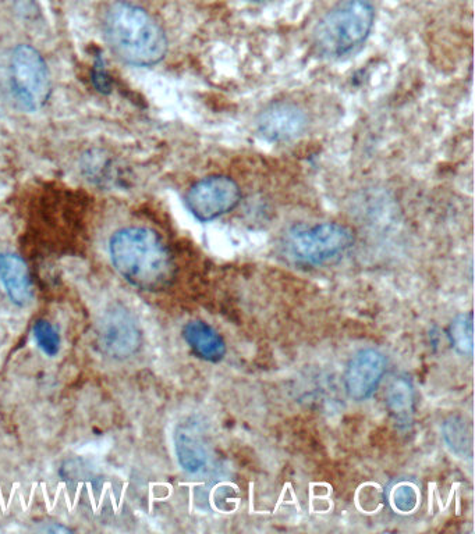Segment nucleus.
<instances>
[{"mask_svg":"<svg viewBox=\"0 0 475 534\" xmlns=\"http://www.w3.org/2000/svg\"><path fill=\"white\" fill-rule=\"evenodd\" d=\"M109 252L116 270L140 290H163L175 277L172 254L154 230L127 227L116 231Z\"/></svg>","mask_w":475,"mask_h":534,"instance_id":"1","label":"nucleus"},{"mask_svg":"<svg viewBox=\"0 0 475 534\" xmlns=\"http://www.w3.org/2000/svg\"><path fill=\"white\" fill-rule=\"evenodd\" d=\"M104 28L113 52L131 66H155L168 53L165 31L143 7L112 3L106 10Z\"/></svg>","mask_w":475,"mask_h":534,"instance_id":"2","label":"nucleus"},{"mask_svg":"<svg viewBox=\"0 0 475 534\" xmlns=\"http://www.w3.org/2000/svg\"><path fill=\"white\" fill-rule=\"evenodd\" d=\"M374 23L375 9L370 0H345L315 26V51L332 59L350 55L367 41Z\"/></svg>","mask_w":475,"mask_h":534,"instance_id":"3","label":"nucleus"},{"mask_svg":"<svg viewBox=\"0 0 475 534\" xmlns=\"http://www.w3.org/2000/svg\"><path fill=\"white\" fill-rule=\"evenodd\" d=\"M354 244L349 227L339 223H318L314 226L293 227L286 234V255L303 266H322L339 259Z\"/></svg>","mask_w":475,"mask_h":534,"instance_id":"4","label":"nucleus"},{"mask_svg":"<svg viewBox=\"0 0 475 534\" xmlns=\"http://www.w3.org/2000/svg\"><path fill=\"white\" fill-rule=\"evenodd\" d=\"M10 80L17 102L28 112L44 108L51 98L48 66L40 52L30 45L14 48L10 58Z\"/></svg>","mask_w":475,"mask_h":534,"instance_id":"5","label":"nucleus"},{"mask_svg":"<svg viewBox=\"0 0 475 534\" xmlns=\"http://www.w3.org/2000/svg\"><path fill=\"white\" fill-rule=\"evenodd\" d=\"M241 201L239 184L233 178L215 174L201 178L187 191L186 205L202 223L212 222L232 212Z\"/></svg>","mask_w":475,"mask_h":534,"instance_id":"6","label":"nucleus"},{"mask_svg":"<svg viewBox=\"0 0 475 534\" xmlns=\"http://www.w3.org/2000/svg\"><path fill=\"white\" fill-rule=\"evenodd\" d=\"M386 373L384 354L367 348L354 355L345 372L346 393L354 401L370 400Z\"/></svg>","mask_w":475,"mask_h":534,"instance_id":"7","label":"nucleus"},{"mask_svg":"<svg viewBox=\"0 0 475 534\" xmlns=\"http://www.w3.org/2000/svg\"><path fill=\"white\" fill-rule=\"evenodd\" d=\"M307 124L306 113L289 103L269 106L257 120L258 133L272 142L296 140L306 131Z\"/></svg>","mask_w":475,"mask_h":534,"instance_id":"8","label":"nucleus"},{"mask_svg":"<svg viewBox=\"0 0 475 534\" xmlns=\"http://www.w3.org/2000/svg\"><path fill=\"white\" fill-rule=\"evenodd\" d=\"M140 331L136 323L122 312H113L102 323L101 343L113 356L126 358L140 347Z\"/></svg>","mask_w":475,"mask_h":534,"instance_id":"9","label":"nucleus"},{"mask_svg":"<svg viewBox=\"0 0 475 534\" xmlns=\"http://www.w3.org/2000/svg\"><path fill=\"white\" fill-rule=\"evenodd\" d=\"M0 280L7 297L14 305L27 306L33 301L34 291L27 263L19 255H0Z\"/></svg>","mask_w":475,"mask_h":534,"instance_id":"10","label":"nucleus"},{"mask_svg":"<svg viewBox=\"0 0 475 534\" xmlns=\"http://www.w3.org/2000/svg\"><path fill=\"white\" fill-rule=\"evenodd\" d=\"M183 337L194 354L204 361L219 362L225 358L226 344L221 334L202 320H193L183 329Z\"/></svg>","mask_w":475,"mask_h":534,"instance_id":"11","label":"nucleus"},{"mask_svg":"<svg viewBox=\"0 0 475 534\" xmlns=\"http://www.w3.org/2000/svg\"><path fill=\"white\" fill-rule=\"evenodd\" d=\"M175 448L179 464L184 471L198 473L208 464V452L205 445L194 433L186 429L177 430Z\"/></svg>","mask_w":475,"mask_h":534,"instance_id":"12","label":"nucleus"},{"mask_svg":"<svg viewBox=\"0 0 475 534\" xmlns=\"http://www.w3.org/2000/svg\"><path fill=\"white\" fill-rule=\"evenodd\" d=\"M473 313H463L453 320L450 338L453 347L462 355H473L474 350Z\"/></svg>","mask_w":475,"mask_h":534,"instance_id":"13","label":"nucleus"},{"mask_svg":"<svg viewBox=\"0 0 475 534\" xmlns=\"http://www.w3.org/2000/svg\"><path fill=\"white\" fill-rule=\"evenodd\" d=\"M386 401H388L389 409L399 418L409 416L413 412L414 405L413 387L409 380L396 379L389 387Z\"/></svg>","mask_w":475,"mask_h":534,"instance_id":"14","label":"nucleus"},{"mask_svg":"<svg viewBox=\"0 0 475 534\" xmlns=\"http://www.w3.org/2000/svg\"><path fill=\"white\" fill-rule=\"evenodd\" d=\"M34 338L38 347L48 356H56L60 350L58 331L46 320H38L34 325Z\"/></svg>","mask_w":475,"mask_h":534,"instance_id":"15","label":"nucleus"},{"mask_svg":"<svg viewBox=\"0 0 475 534\" xmlns=\"http://www.w3.org/2000/svg\"><path fill=\"white\" fill-rule=\"evenodd\" d=\"M418 493L416 487L410 484H400L392 494V503L396 509L402 512H411L418 504Z\"/></svg>","mask_w":475,"mask_h":534,"instance_id":"16","label":"nucleus"},{"mask_svg":"<svg viewBox=\"0 0 475 534\" xmlns=\"http://www.w3.org/2000/svg\"><path fill=\"white\" fill-rule=\"evenodd\" d=\"M92 83L101 94H109L111 92L112 83L109 80L108 71L105 69L104 58L98 56L95 60L94 70H92Z\"/></svg>","mask_w":475,"mask_h":534,"instance_id":"17","label":"nucleus"}]
</instances>
